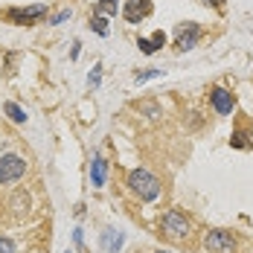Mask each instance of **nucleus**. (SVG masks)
I'll return each mask as SVG.
<instances>
[{"label":"nucleus","mask_w":253,"mask_h":253,"mask_svg":"<svg viewBox=\"0 0 253 253\" xmlns=\"http://www.w3.org/2000/svg\"><path fill=\"white\" fill-rule=\"evenodd\" d=\"M90 29H96L99 35H108V26H105V18H102V15H93V21H90Z\"/></svg>","instance_id":"nucleus-14"},{"label":"nucleus","mask_w":253,"mask_h":253,"mask_svg":"<svg viewBox=\"0 0 253 253\" xmlns=\"http://www.w3.org/2000/svg\"><path fill=\"white\" fill-rule=\"evenodd\" d=\"M3 111H6V117L12 120V123H26V111L21 105H15V102H6L3 105Z\"/></svg>","instance_id":"nucleus-12"},{"label":"nucleus","mask_w":253,"mask_h":253,"mask_svg":"<svg viewBox=\"0 0 253 253\" xmlns=\"http://www.w3.org/2000/svg\"><path fill=\"white\" fill-rule=\"evenodd\" d=\"M117 0H99L96 3V15H117Z\"/></svg>","instance_id":"nucleus-13"},{"label":"nucleus","mask_w":253,"mask_h":253,"mask_svg":"<svg viewBox=\"0 0 253 253\" xmlns=\"http://www.w3.org/2000/svg\"><path fill=\"white\" fill-rule=\"evenodd\" d=\"M123 15H126L128 24H140L143 18L152 15V0H128L126 9H123Z\"/></svg>","instance_id":"nucleus-6"},{"label":"nucleus","mask_w":253,"mask_h":253,"mask_svg":"<svg viewBox=\"0 0 253 253\" xmlns=\"http://www.w3.org/2000/svg\"><path fill=\"white\" fill-rule=\"evenodd\" d=\"M230 146H233V149H253V134L251 131H233Z\"/></svg>","instance_id":"nucleus-11"},{"label":"nucleus","mask_w":253,"mask_h":253,"mask_svg":"<svg viewBox=\"0 0 253 253\" xmlns=\"http://www.w3.org/2000/svg\"><path fill=\"white\" fill-rule=\"evenodd\" d=\"M154 76H163V70H146V73H137V84H143V82H149Z\"/></svg>","instance_id":"nucleus-15"},{"label":"nucleus","mask_w":253,"mask_h":253,"mask_svg":"<svg viewBox=\"0 0 253 253\" xmlns=\"http://www.w3.org/2000/svg\"><path fill=\"white\" fill-rule=\"evenodd\" d=\"M137 47L146 52V55H152V52H154V47H152V41H149V38H140V41H137Z\"/></svg>","instance_id":"nucleus-18"},{"label":"nucleus","mask_w":253,"mask_h":253,"mask_svg":"<svg viewBox=\"0 0 253 253\" xmlns=\"http://www.w3.org/2000/svg\"><path fill=\"white\" fill-rule=\"evenodd\" d=\"M198 38H201V29H198V24H186L177 29V50H192L195 44H198Z\"/></svg>","instance_id":"nucleus-7"},{"label":"nucleus","mask_w":253,"mask_h":253,"mask_svg":"<svg viewBox=\"0 0 253 253\" xmlns=\"http://www.w3.org/2000/svg\"><path fill=\"white\" fill-rule=\"evenodd\" d=\"M44 15H47V6H44V3L26 6V9H9V21H12V24H32V21L44 18Z\"/></svg>","instance_id":"nucleus-5"},{"label":"nucleus","mask_w":253,"mask_h":253,"mask_svg":"<svg viewBox=\"0 0 253 253\" xmlns=\"http://www.w3.org/2000/svg\"><path fill=\"white\" fill-rule=\"evenodd\" d=\"M204 248L210 253H236V239L227 230H210L204 236Z\"/></svg>","instance_id":"nucleus-2"},{"label":"nucleus","mask_w":253,"mask_h":253,"mask_svg":"<svg viewBox=\"0 0 253 253\" xmlns=\"http://www.w3.org/2000/svg\"><path fill=\"white\" fill-rule=\"evenodd\" d=\"M160 224H163V233H166L169 239H186V236H189V221H186V215H180L177 210H169Z\"/></svg>","instance_id":"nucleus-4"},{"label":"nucleus","mask_w":253,"mask_h":253,"mask_svg":"<svg viewBox=\"0 0 253 253\" xmlns=\"http://www.w3.org/2000/svg\"><path fill=\"white\" fill-rule=\"evenodd\" d=\"M149 41H152V47H154V50H160V47L166 44V35H163V32H154V35L149 38Z\"/></svg>","instance_id":"nucleus-16"},{"label":"nucleus","mask_w":253,"mask_h":253,"mask_svg":"<svg viewBox=\"0 0 253 253\" xmlns=\"http://www.w3.org/2000/svg\"><path fill=\"white\" fill-rule=\"evenodd\" d=\"M207 3H212V6H221V3H224V0H207Z\"/></svg>","instance_id":"nucleus-21"},{"label":"nucleus","mask_w":253,"mask_h":253,"mask_svg":"<svg viewBox=\"0 0 253 253\" xmlns=\"http://www.w3.org/2000/svg\"><path fill=\"white\" fill-rule=\"evenodd\" d=\"M157 253H169V251H157Z\"/></svg>","instance_id":"nucleus-22"},{"label":"nucleus","mask_w":253,"mask_h":253,"mask_svg":"<svg viewBox=\"0 0 253 253\" xmlns=\"http://www.w3.org/2000/svg\"><path fill=\"white\" fill-rule=\"evenodd\" d=\"M67 18H70V9H64V12H58V15H55V18H52L50 24H64V21H67Z\"/></svg>","instance_id":"nucleus-19"},{"label":"nucleus","mask_w":253,"mask_h":253,"mask_svg":"<svg viewBox=\"0 0 253 253\" xmlns=\"http://www.w3.org/2000/svg\"><path fill=\"white\" fill-rule=\"evenodd\" d=\"M26 163L18 154H3L0 157V183H15L18 177H24Z\"/></svg>","instance_id":"nucleus-3"},{"label":"nucleus","mask_w":253,"mask_h":253,"mask_svg":"<svg viewBox=\"0 0 253 253\" xmlns=\"http://www.w3.org/2000/svg\"><path fill=\"white\" fill-rule=\"evenodd\" d=\"M128 186H131V192L140 195L143 201H154V198L160 195V183H157V177H154L149 169H131V172H128Z\"/></svg>","instance_id":"nucleus-1"},{"label":"nucleus","mask_w":253,"mask_h":253,"mask_svg":"<svg viewBox=\"0 0 253 253\" xmlns=\"http://www.w3.org/2000/svg\"><path fill=\"white\" fill-rule=\"evenodd\" d=\"M210 99H212V108H215L218 114H230V111H233V93H227L224 87H215V90L210 93Z\"/></svg>","instance_id":"nucleus-8"},{"label":"nucleus","mask_w":253,"mask_h":253,"mask_svg":"<svg viewBox=\"0 0 253 253\" xmlns=\"http://www.w3.org/2000/svg\"><path fill=\"white\" fill-rule=\"evenodd\" d=\"M105 172H108V169H105V160L96 154L93 163H90V180H93V186H102V183H105Z\"/></svg>","instance_id":"nucleus-10"},{"label":"nucleus","mask_w":253,"mask_h":253,"mask_svg":"<svg viewBox=\"0 0 253 253\" xmlns=\"http://www.w3.org/2000/svg\"><path fill=\"white\" fill-rule=\"evenodd\" d=\"M0 253H15V242L12 239H0Z\"/></svg>","instance_id":"nucleus-17"},{"label":"nucleus","mask_w":253,"mask_h":253,"mask_svg":"<svg viewBox=\"0 0 253 253\" xmlns=\"http://www.w3.org/2000/svg\"><path fill=\"white\" fill-rule=\"evenodd\" d=\"M123 242H126V236H123L120 230H105V233H102V245H105L108 253H117L123 248Z\"/></svg>","instance_id":"nucleus-9"},{"label":"nucleus","mask_w":253,"mask_h":253,"mask_svg":"<svg viewBox=\"0 0 253 253\" xmlns=\"http://www.w3.org/2000/svg\"><path fill=\"white\" fill-rule=\"evenodd\" d=\"M87 82H90V84H99V67H96V70L87 76Z\"/></svg>","instance_id":"nucleus-20"}]
</instances>
